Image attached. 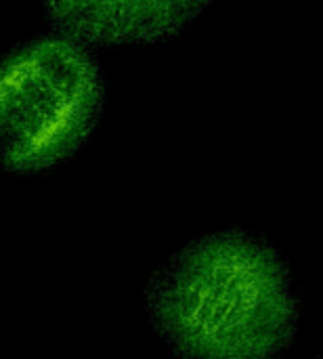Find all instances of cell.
Instances as JSON below:
<instances>
[{
  "label": "cell",
  "instance_id": "cell-1",
  "mask_svg": "<svg viewBox=\"0 0 323 359\" xmlns=\"http://www.w3.org/2000/svg\"><path fill=\"white\" fill-rule=\"evenodd\" d=\"M145 311L168 351L189 359H269L298 330V297L284 257L256 231L202 236L149 278Z\"/></svg>",
  "mask_w": 323,
  "mask_h": 359
},
{
  "label": "cell",
  "instance_id": "cell-2",
  "mask_svg": "<svg viewBox=\"0 0 323 359\" xmlns=\"http://www.w3.org/2000/svg\"><path fill=\"white\" fill-rule=\"evenodd\" d=\"M105 76L92 46L59 32L17 44L0 76V158L13 177L69 160L95 133Z\"/></svg>",
  "mask_w": 323,
  "mask_h": 359
},
{
  "label": "cell",
  "instance_id": "cell-3",
  "mask_svg": "<svg viewBox=\"0 0 323 359\" xmlns=\"http://www.w3.org/2000/svg\"><path fill=\"white\" fill-rule=\"evenodd\" d=\"M221 0H42L53 32L97 46H149L177 38Z\"/></svg>",
  "mask_w": 323,
  "mask_h": 359
}]
</instances>
